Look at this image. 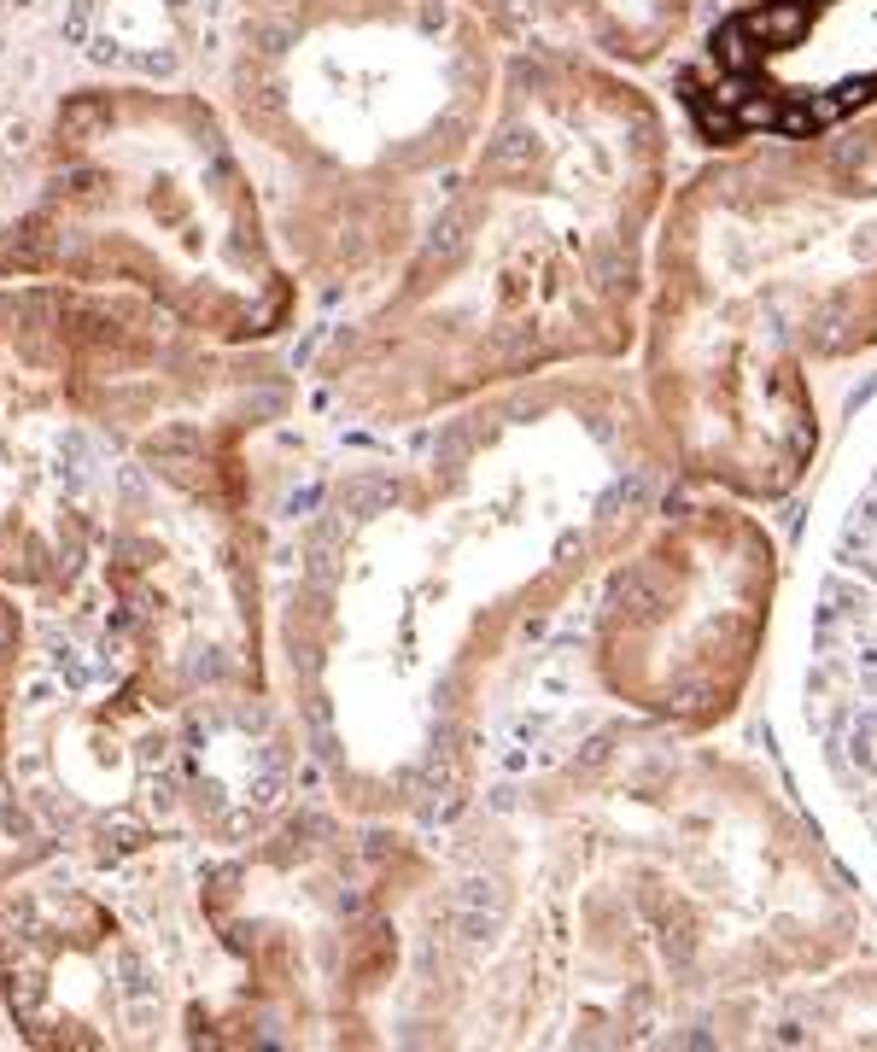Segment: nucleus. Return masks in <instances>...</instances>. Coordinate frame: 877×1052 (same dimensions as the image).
I'll return each instance as SVG.
<instances>
[{
  "mask_svg": "<svg viewBox=\"0 0 877 1052\" xmlns=\"http://www.w3.org/2000/svg\"><path fill=\"white\" fill-rule=\"evenodd\" d=\"M796 702L825 802L877 865V451L825 533Z\"/></svg>",
  "mask_w": 877,
  "mask_h": 1052,
  "instance_id": "f257e3e1",
  "label": "nucleus"
}]
</instances>
